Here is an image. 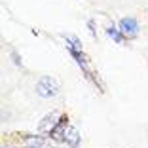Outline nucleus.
Returning <instances> with one entry per match:
<instances>
[{"instance_id": "423d86ee", "label": "nucleus", "mask_w": 148, "mask_h": 148, "mask_svg": "<svg viewBox=\"0 0 148 148\" xmlns=\"http://www.w3.org/2000/svg\"><path fill=\"white\" fill-rule=\"evenodd\" d=\"M63 143H65V146H69V148H80V143H82V139H80V131L74 125H70L69 129H66V133H65Z\"/></svg>"}, {"instance_id": "f03ea898", "label": "nucleus", "mask_w": 148, "mask_h": 148, "mask_svg": "<svg viewBox=\"0 0 148 148\" xmlns=\"http://www.w3.org/2000/svg\"><path fill=\"white\" fill-rule=\"evenodd\" d=\"M69 127H70L69 116H66V114L59 116V120H57V123H55V127H53V131L49 133V139L55 140V143H63V139H65V133H66V129H69Z\"/></svg>"}, {"instance_id": "39448f33", "label": "nucleus", "mask_w": 148, "mask_h": 148, "mask_svg": "<svg viewBox=\"0 0 148 148\" xmlns=\"http://www.w3.org/2000/svg\"><path fill=\"white\" fill-rule=\"evenodd\" d=\"M21 144L27 146V148H46L48 139L44 135H23Z\"/></svg>"}, {"instance_id": "0eeeda50", "label": "nucleus", "mask_w": 148, "mask_h": 148, "mask_svg": "<svg viewBox=\"0 0 148 148\" xmlns=\"http://www.w3.org/2000/svg\"><path fill=\"white\" fill-rule=\"evenodd\" d=\"M65 46L69 48V51H80L82 49V44H80V38L74 34H65Z\"/></svg>"}, {"instance_id": "6e6552de", "label": "nucleus", "mask_w": 148, "mask_h": 148, "mask_svg": "<svg viewBox=\"0 0 148 148\" xmlns=\"http://www.w3.org/2000/svg\"><path fill=\"white\" fill-rule=\"evenodd\" d=\"M106 34H108L116 44H122V40H123V34L120 32V29H116L114 25H108V27H106Z\"/></svg>"}, {"instance_id": "7ed1b4c3", "label": "nucleus", "mask_w": 148, "mask_h": 148, "mask_svg": "<svg viewBox=\"0 0 148 148\" xmlns=\"http://www.w3.org/2000/svg\"><path fill=\"white\" fill-rule=\"evenodd\" d=\"M118 29H120V32L125 38H135L137 32H139V23H137L135 17H123V19H120Z\"/></svg>"}, {"instance_id": "f257e3e1", "label": "nucleus", "mask_w": 148, "mask_h": 148, "mask_svg": "<svg viewBox=\"0 0 148 148\" xmlns=\"http://www.w3.org/2000/svg\"><path fill=\"white\" fill-rule=\"evenodd\" d=\"M59 91H61V86L53 76H42L36 82V93L44 99H53L59 95Z\"/></svg>"}, {"instance_id": "20e7f679", "label": "nucleus", "mask_w": 148, "mask_h": 148, "mask_svg": "<svg viewBox=\"0 0 148 148\" xmlns=\"http://www.w3.org/2000/svg\"><path fill=\"white\" fill-rule=\"evenodd\" d=\"M57 120H59L57 112H49V114H46V116L42 118V122L38 123V133H40V135H49V133L53 131V127H55Z\"/></svg>"}, {"instance_id": "9d476101", "label": "nucleus", "mask_w": 148, "mask_h": 148, "mask_svg": "<svg viewBox=\"0 0 148 148\" xmlns=\"http://www.w3.org/2000/svg\"><path fill=\"white\" fill-rule=\"evenodd\" d=\"M59 148H63V146H59Z\"/></svg>"}, {"instance_id": "1a4fd4ad", "label": "nucleus", "mask_w": 148, "mask_h": 148, "mask_svg": "<svg viewBox=\"0 0 148 148\" xmlns=\"http://www.w3.org/2000/svg\"><path fill=\"white\" fill-rule=\"evenodd\" d=\"M87 27H89V32H91V36H97V29H95V23H93V19H89V21H87Z\"/></svg>"}]
</instances>
